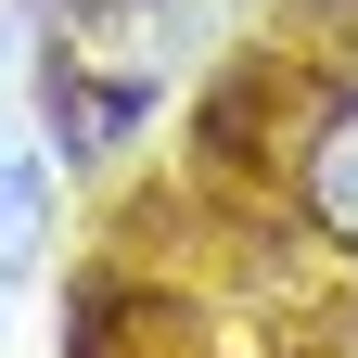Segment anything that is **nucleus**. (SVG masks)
I'll use <instances>...</instances> for the list:
<instances>
[{"label":"nucleus","mask_w":358,"mask_h":358,"mask_svg":"<svg viewBox=\"0 0 358 358\" xmlns=\"http://www.w3.org/2000/svg\"><path fill=\"white\" fill-rule=\"evenodd\" d=\"M52 217H64L52 166H38V154H0V282H26V268L52 256Z\"/></svg>","instance_id":"nucleus-2"},{"label":"nucleus","mask_w":358,"mask_h":358,"mask_svg":"<svg viewBox=\"0 0 358 358\" xmlns=\"http://www.w3.org/2000/svg\"><path fill=\"white\" fill-rule=\"evenodd\" d=\"M294 217L320 231L333 256H358V77L333 90H307V115H294Z\"/></svg>","instance_id":"nucleus-1"}]
</instances>
